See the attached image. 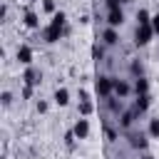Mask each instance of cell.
Masks as SVG:
<instances>
[{"label":"cell","instance_id":"obj_1","mask_svg":"<svg viewBox=\"0 0 159 159\" xmlns=\"http://www.w3.org/2000/svg\"><path fill=\"white\" fill-rule=\"evenodd\" d=\"M94 92H97V97H102V99L112 97V94H114V77H109V75H97V77H94Z\"/></svg>","mask_w":159,"mask_h":159},{"label":"cell","instance_id":"obj_24","mask_svg":"<svg viewBox=\"0 0 159 159\" xmlns=\"http://www.w3.org/2000/svg\"><path fill=\"white\" fill-rule=\"evenodd\" d=\"M42 10H45L47 15H55V12H57V2H55V0H42Z\"/></svg>","mask_w":159,"mask_h":159},{"label":"cell","instance_id":"obj_4","mask_svg":"<svg viewBox=\"0 0 159 159\" xmlns=\"http://www.w3.org/2000/svg\"><path fill=\"white\" fill-rule=\"evenodd\" d=\"M20 80H22V84L40 87V82H42V72H40L37 67H32V65H30V67H25V70H22V77H20Z\"/></svg>","mask_w":159,"mask_h":159},{"label":"cell","instance_id":"obj_32","mask_svg":"<svg viewBox=\"0 0 159 159\" xmlns=\"http://www.w3.org/2000/svg\"><path fill=\"white\" fill-rule=\"evenodd\" d=\"M0 17H2V20L7 17V5H2V7H0Z\"/></svg>","mask_w":159,"mask_h":159},{"label":"cell","instance_id":"obj_15","mask_svg":"<svg viewBox=\"0 0 159 159\" xmlns=\"http://www.w3.org/2000/svg\"><path fill=\"white\" fill-rule=\"evenodd\" d=\"M147 92H149V80L142 75L134 80V94H147Z\"/></svg>","mask_w":159,"mask_h":159},{"label":"cell","instance_id":"obj_19","mask_svg":"<svg viewBox=\"0 0 159 159\" xmlns=\"http://www.w3.org/2000/svg\"><path fill=\"white\" fill-rule=\"evenodd\" d=\"M77 112H80V117H89V114L94 112V104H92V99H87V102H80Z\"/></svg>","mask_w":159,"mask_h":159},{"label":"cell","instance_id":"obj_21","mask_svg":"<svg viewBox=\"0 0 159 159\" xmlns=\"http://www.w3.org/2000/svg\"><path fill=\"white\" fill-rule=\"evenodd\" d=\"M129 72L134 75V80H137V77H142V72H144L142 62H139V60H132V65H129Z\"/></svg>","mask_w":159,"mask_h":159},{"label":"cell","instance_id":"obj_16","mask_svg":"<svg viewBox=\"0 0 159 159\" xmlns=\"http://www.w3.org/2000/svg\"><path fill=\"white\" fill-rule=\"evenodd\" d=\"M137 25H152V12L147 7H139L137 10Z\"/></svg>","mask_w":159,"mask_h":159},{"label":"cell","instance_id":"obj_34","mask_svg":"<svg viewBox=\"0 0 159 159\" xmlns=\"http://www.w3.org/2000/svg\"><path fill=\"white\" fill-rule=\"evenodd\" d=\"M27 2H37V0H27Z\"/></svg>","mask_w":159,"mask_h":159},{"label":"cell","instance_id":"obj_12","mask_svg":"<svg viewBox=\"0 0 159 159\" xmlns=\"http://www.w3.org/2000/svg\"><path fill=\"white\" fill-rule=\"evenodd\" d=\"M149 107H152V94H149V92H147V94H137V99H134V112H137V114H144Z\"/></svg>","mask_w":159,"mask_h":159},{"label":"cell","instance_id":"obj_14","mask_svg":"<svg viewBox=\"0 0 159 159\" xmlns=\"http://www.w3.org/2000/svg\"><path fill=\"white\" fill-rule=\"evenodd\" d=\"M102 42H104V45H109V47H112V45H117V42H119V32H117L114 27H107V30L102 32Z\"/></svg>","mask_w":159,"mask_h":159},{"label":"cell","instance_id":"obj_26","mask_svg":"<svg viewBox=\"0 0 159 159\" xmlns=\"http://www.w3.org/2000/svg\"><path fill=\"white\" fill-rule=\"evenodd\" d=\"M35 109H37L40 114H45V112L50 109V104H47V99H37V102H35Z\"/></svg>","mask_w":159,"mask_h":159},{"label":"cell","instance_id":"obj_13","mask_svg":"<svg viewBox=\"0 0 159 159\" xmlns=\"http://www.w3.org/2000/svg\"><path fill=\"white\" fill-rule=\"evenodd\" d=\"M137 117H139V114L134 112V107H132V109H124V112H122V117H119V127H122V129H129V127L134 124V119H137Z\"/></svg>","mask_w":159,"mask_h":159},{"label":"cell","instance_id":"obj_3","mask_svg":"<svg viewBox=\"0 0 159 159\" xmlns=\"http://www.w3.org/2000/svg\"><path fill=\"white\" fill-rule=\"evenodd\" d=\"M152 37H157L152 25H137V30H134V45L137 47H147L152 42Z\"/></svg>","mask_w":159,"mask_h":159},{"label":"cell","instance_id":"obj_8","mask_svg":"<svg viewBox=\"0 0 159 159\" xmlns=\"http://www.w3.org/2000/svg\"><path fill=\"white\" fill-rule=\"evenodd\" d=\"M124 22V10L122 7H112V10H107V27H119Z\"/></svg>","mask_w":159,"mask_h":159},{"label":"cell","instance_id":"obj_10","mask_svg":"<svg viewBox=\"0 0 159 159\" xmlns=\"http://www.w3.org/2000/svg\"><path fill=\"white\" fill-rule=\"evenodd\" d=\"M22 25L30 27V30H37V27H40V15H37L32 7H25V12H22Z\"/></svg>","mask_w":159,"mask_h":159},{"label":"cell","instance_id":"obj_2","mask_svg":"<svg viewBox=\"0 0 159 159\" xmlns=\"http://www.w3.org/2000/svg\"><path fill=\"white\" fill-rule=\"evenodd\" d=\"M65 35H67V27H62V25H55V22H47V27L42 30V40H45L47 45H55V42H60Z\"/></svg>","mask_w":159,"mask_h":159},{"label":"cell","instance_id":"obj_20","mask_svg":"<svg viewBox=\"0 0 159 159\" xmlns=\"http://www.w3.org/2000/svg\"><path fill=\"white\" fill-rule=\"evenodd\" d=\"M92 60H97V62H99V60H104V47H102L99 42H94V45H92Z\"/></svg>","mask_w":159,"mask_h":159},{"label":"cell","instance_id":"obj_30","mask_svg":"<svg viewBox=\"0 0 159 159\" xmlns=\"http://www.w3.org/2000/svg\"><path fill=\"white\" fill-rule=\"evenodd\" d=\"M107 2V10H112V7H122V0H104Z\"/></svg>","mask_w":159,"mask_h":159},{"label":"cell","instance_id":"obj_5","mask_svg":"<svg viewBox=\"0 0 159 159\" xmlns=\"http://www.w3.org/2000/svg\"><path fill=\"white\" fill-rule=\"evenodd\" d=\"M129 147L137 149V152H147V147H149V134H144V132H132V134H129Z\"/></svg>","mask_w":159,"mask_h":159},{"label":"cell","instance_id":"obj_25","mask_svg":"<svg viewBox=\"0 0 159 159\" xmlns=\"http://www.w3.org/2000/svg\"><path fill=\"white\" fill-rule=\"evenodd\" d=\"M75 142H77L75 132H72V129H70V132H65V147H67V149H75Z\"/></svg>","mask_w":159,"mask_h":159},{"label":"cell","instance_id":"obj_29","mask_svg":"<svg viewBox=\"0 0 159 159\" xmlns=\"http://www.w3.org/2000/svg\"><path fill=\"white\" fill-rule=\"evenodd\" d=\"M77 97H80V102H87V99H89V92L80 87V92H77Z\"/></svg>","mask_w":159,"mask_h":159},{"label":"cell","instance_id":"obj_17","mask_svg":"<svg viewBox=\"0 0 159 159\" xmlns=\"http://www.w3.org/2000/svg\"><path fill=\"white\" fill-rule=\"evenodd\" d=\"M107 109H109L112 114H119V112H122V99H119V97H114V94H112V97H107Z\"/></svg>","mask_w":159,"mask_h":159},{"label":"cell","instance_id":"obj_35","mask_svg":"<svg viewBox=\"0 0 159 159\" xmlns=\"http://www.w3.org/2000/svg\"><path fill=\"white\" fill-rule=\"evenodd\" d=\"M122 2H132V0H122Z\"/></svg>","mask_w":159,"mask_h":159},{"label":"cell","instance_id":"obj_28","mask_svg":"<svg viewBox=\"0 0 159 159\" xmlns=\"http://www.w3.org/2000/svg\"><path fill=\"white\" fill-rule=\"evenodd\" d=\"M152 30H154V35H159V12L152 15Z\"/></svg>","mask_w":159,"mask_h":159},{"label":"cell","instance_id":"obj_27","mask_svg":"<svg viewBox=\"0 0 159 159\" xmlns=\"http://www.w3.org/2000/svg\"><path fill=\"white\" fill-rule=\"evenodd\" d=\"M32 92H35V87H30V84H22V99H32Z\"/></svg>","mask_w":159,"mask_h":159},{"label":"cell","instance_id":"obj_33","mask_svg":"<svg viewBox=\"0 0 159 159\" xmlns=\"http://www.w3.org/2000/svg\"><path fill=\"white\" fill-rule=\"evenodd\" d=\"M139 159H154V157H152V154H142Z\"/></svg>","mask_w":159,"mask_h":159},{"label":"cell","instance_id":"obj_6","mask_svg":"<svg viewBox=\"0 0 159 159\" xmlns=\"http://www.w3.org/2000/svg\"><path fill=\"white\" fill-rule=\"evenodd\" d=\"M15 57H17V62H20V65L30 67V65H32V60H35V52H32V47H30V45H20V47H17V52H15Z\"/></svg>","mask_w":159,"mask_h":159},{"label":"cell","instance_id":"obj_23","mask_svg":"<svg viewBox=\"0 0 159 159\" xmlns=\"http://www.w3.org/2000/svg\"><path fill=\"white\" fill-rule=\"evenodd\" d=\"M12 99H15V97H12V92H7V89H2V94H0V104H2L5 109H7L10 104H12Z\"/></svg>","mask_w":159,"mask_h":159},{"label":"cell","instance_id":"obj_7","mask_svg":"<svg viewBox=\"0 0 159 159\" xmlns=\"http://www.w3.org/2000/svg\"><path fill=\"white\" fill-rule=\"evenodd\" d=\"M72 132H75V137L82 142V139H87L89 137V119L87 117H80L75 124H72Z\"/></svg>","mask_w":159,"mask_h":159},{"label":"cell","instance_id":"obj_31","mask_svg":"<svg viewBox=\"0 0 159 159\" xmlns=\"http://www.w3.org/2000/svg\"><path fill=\"white\" fill-rule=\"evenodd\" d=\"M107 139H109V142H117V132H114V129H107Z\"/></svg>","mask_w":159,"mask_h":159},{"label":"cell","instance_id":"obj_9","mask_svg":"<svg viewBox=\"0 0 159 159\" xmlns=\"http://www.w3.org/2000/svg\"><path fill=\"white\" fill-rule=\"evenodd\" d=\"M132 92H134V87H132L127 80H119V77H114V97L124 99V97H129Z\"/></svg>","mask_w":159,"mask_h":159},{"label":"cell","instance_id":"obj_22","mask_svg":"<svg viewBox=\"0 0 159 159\" xmlns=\"http://www.w3.org/2000/svg\"><path fill=\"white\" fill-rule=\"evenodd\" d=\"M50 22H55V25H62V27H65V25H67V15H65L62 10H57V12L52 15V20H50Z\"/></svg>","mask_w":159,"mask_h":159},{"label":"cell","instance_id":"obj_18","mask_svg":"<svg viewBox=\"0 0 159 159\" xmlns=\"http://www.w3.org/2000/svg\"><path fill=\"white\" fill-rule=\"evenodd\" d=\"M147 134H149V139H159V117H152V119H149Z\"/></svg>","mask_w":159,"mask_h":159},{"label":"cell","instance_id":"obj_11","mask_svg":"<svg viewBox=\"0 0 159 159\" xmlns=\"http://www.w3.org/2000/svg\"><path fill=\"white\" fill-rule=\"evenodd\" d=\"M52 102H55L57 107H67V104H70V89H67V87H57V89L52 92Z\"/></svg>","mask_w":159,"mask_h":159}]
</instances>
